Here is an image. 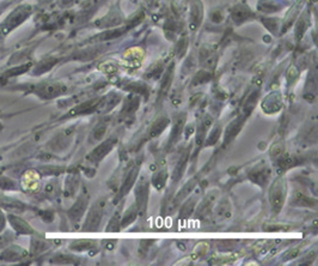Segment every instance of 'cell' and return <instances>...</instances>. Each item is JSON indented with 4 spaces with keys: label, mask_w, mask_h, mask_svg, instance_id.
Segmentation results:
<instances>
[{
    "label": "cell",
    "mask_w": 318,
    "mask_h": 266,
    "mask_svg": "<svg viewBox=\"0 0 318 266\" xmlns=\"http://www.w3.org/2000/svg\"><path fill=\"white\" fill-rule=\"evenodd\" d=\"M220 133H221L220 127H218V129L213 130L212 132H210L209 136H208V138H207V139L205 140V143H203V144H205L206 147H209V145H213L214 143H217L218 138L220 137Z\"/></svg>",
    "instance_id": "32"
},
{
    "label": "cell",
    "mask_w": 318,
    "mask_h": 266,
    "mask_svg": "<svg viewBox=\"0 0 318 266\" xmlns=\"http://www.w3.org/2000/svg\"><path fill=\"white\" fill-rule=\"evenodd\" d=\"M263 107L266 113H276L281 108V98H280L279 92H274V94L269 95L268 98L264 99Z\"/></svg>",
    "instance_id": "18"
},
{
    "label": "cell",
    "mask_w": 318,
    "mask_h": 266,
    "mask_svg": "<svg viewBox=\"0 0 318 266\" xmlns=\"http://www.w3.org/2000/svg\"><path fill=\"white\" fill-rule=\"evenodd\" d=\"M0 187L6 188V189H13V188H16V185H15V182H13L12 180H10V179L0 178Z\"/></svg>",
    "instance_id": "34"
},
{
    "label": "cell",
    "mask_w": 318,
    "mask_h": 266,
    "mask_svg": "<svg viewBox=\"0 0 318 266\" xmlns=\"http://www.w3.org/2000/svg\"><path fill=\"white\" fill-rule=\"evenodd\" d=\"M172 75H174V64H171L170 66H169V68H167V74H165L164 78H163V82H162V86H161V92H159V95H161V99H163L167 96L169 89H170V85H171V82H172Z\"/></svg>",
    "instance_id": "24"
},
{
    "label": "cell",
    "mask_w": 318,
    "mask_h": 266,
    "mask_svg": "<svg viewBox=\"0 0 318 266\" xmlns=\"http://www.w3.org/2000/svg\"><path fill=\"white\" fill-rule=\"evenodd\" d=\"M93 243L90 240H78L74 241L73 244L71 245V248L73 251H85V250H90L92 248Z\"/></svg>",
    "instance_id": "31"
},
{
    "label": "cell",
    "mask_w": 318,
    "mask_h": 266,
    "mask_svg": "<svg viewBox=\"0 0 318 266\" xmlns=\"http://www.w3.org/2000/svg\"><path fill=\"white\" fill-rule=\"evenodd\" d=\"M202 19V5L201 3L194 2L192 6V11H190V23H192V29L194 30L195 28L201 23Z\"/></svg>",
    "instance_id": "22"
},
{
    "label": "cell",
    "mask_w": 318,
    "mask_h": 266,
    "mask_svg": "<svg viewBox=\"0 0 318 266\" xmlns=\"http://www.w3.org/2000/svg\"><path fill=\"white\" fill-rule=\"evenodd\" d=\"M122 206H123V203L121 204L119 210L115 212V215L112 217V221H110L108 227H107V231H117L119 229H121L120 222H121V210H122Z\"/></svg>",
    "instance_id": "29"
},
{
    "label": "cell",
    "mask_w": 318,
    "mask_h": 266,
    "mask_svg": "<svg viewBox=\"0 0 318 266\" xmlns=\"http://www.w3.org/2000/svg\"><path fill=\"white\" fill-rule=\"evenodd\" d=\"M286 196H287V185L283 178L275 179L269 189V202L274 215H278L282 210L283 204H285Z\"/></svg>",
    "instance_id": "1"
},
{
    "label": "cell",
    "mask_w": 318,
    "mask_h": 266,
    "mask_svg": "<svg viewBox=\"0 0 318 266\" xmlns=\"http://www.w3.org/2000/svg\"><path fill=\"white\" fill-rule=\"evenodd\" d=\"M186 120H187L186 114H179V115L176 116L174 127H172L170 138H169V141H168V147H167L168 150L171 149V148L178 141L179 137H181V134L183 132V129H184Z\"/></svg>",
    "instance_id": "9"
},
{
    "label": "cell",
    "mask_w": 318,
    "mask_h": 266,
    "mask_svg": "<svg viewBox=\"0 0 318 266\" xmlns=\"http://www.w3.org/2000/svg\"><path fill=\"white\" fill-rule=\"evenodd\" d=\"M302 3L303 2H300V0H298V2L296 3L295 5H293V8L289 10V12L287 13V15H286V17H285V22H283V30H287V28L289 27V26H292V23L295 22V18L297 16H298V13L300 12V9H302Z\"/></svg>",
    "instance_id": "26"
},
{
    "label": "cell",
    "mask_w": 318,
    "mask_h": 266,
    "mask_svg": "<svg viewBox=\"0 0 318 266\" xmlns=\"http://www.w3.org/2000/svg\"><path fill=\"white\" fill-rule=\"evenodd\" d=\"M231 16H232L233 22L240 26V24L244 23L245 20L252 18V17H254V13H252L251 10L249 9L247 5L240 4V5H236L232 9V11H231Z\"/></svg>",
    "instance_id": "13"
},
{
    "label": "cell",
    "mask_w": 318,
    "mask_h": 266,
    "mask_svg": "<svg viewBox=\"0 0 318 266\" xmlns=\"http://www.w3.org/2000/svg\"><path fill=\"white\" fill-rule=\"evenodd\" d=\"M309 12H304L303 16L299 18V22H298V26H297V30H296V35L297 37H298V40L300 39V37L303 36L304 32L306 30L307 26H309Z\"/></svg>",
    "instance_id": "28"
},
{
    "label": "cell",
    "mask_w": 318,
    "mask_h": 266,
    "mask_svg": "<svg viewBox=\"0 0 318 266\" xmlns=\"http://www.w3.org/2000/svg\"><path fill=\"white\" fill-rule=\"evenodd\" d=\"M243 124H244V117L243 115H242V116H238L237 119H234L233 122L226 127L225 133H224V144H225V147L226 145H229L231 141L236 138L237 134L240 133V131L242 130Z\"/></svg>",
    "instance_id": "11"
},
{
    "label": "cell",
    "mask_w": 318,
    "mask_h": 266,
    "mask_svg": "<svg viewBox=\"0 0 318 266\" xmlns=\"http://www.w3.org/2000/svg\"><path fill=\"white\" fill-rule=\"evenodd\" d=\"M196 185H198V180L196 179H192V180H189L188 182H187V185L183 186V187L179 189V192L177 193V195L175 196L174 200H172V208H176V206H178L179 204H182L183 202H184L187 197H188L190 193L193 192V189H194L196 187Z\"/></svg>",
    "instance_id": "15"
},
{
    "label": "cell",
    "mask_w": 318,
    "mask_h": 266,
    "mask_svg": "<svg viewBox=\"0 0 318 266\" xmlns=\"http://www.w3.org/2000/svg\"><path fill=\"white\" fill-rule=\"evenodd\" d=\"M168 179V169L164 164L157 163V171L154 172L153 178H152V184L157 189H162L165 186Z\"/></svg>",
    "instance_id": "17"
},
{
    "label": "cell",
    "mask_w": 318,
    "mask_h": 266,
    "mask_svg": "<svg viewBox=\"0 0 318 266\" xmlns=\"http://www.w3.org/2000/svg\"><path fill=\"white\" fill-rule=\"evenodd\" d=\"M168 125H169L168 117H159V119H157L153 124H152L150 130H148L146 139H152V138L161 136V133L167 129Z\"/></svg>",
    "instance_id": "19"
},
{
    "label": "cell",
    "mask_w": 318,
    "mask_h": 266,
    "mask_svg": "<svg viewBox=\"0 0 318 266\" xmlns=\"http://www.w3.org/2000/svg\"><path fill=\"white\" fill-rule=\"evenodd\" d=\"M88 208V199L85 197H81L77 200V203L72 206V209L70 210V219L73 221V222H78L79 220L82 219V216L84 215L85 210Z\"/></svg>",
    "instance_id": "16"
},
{
    "label": "cell",
    "mask_w": 318,
    "mask_h": 266,
    "mask_svg": "<svg viewBox=\"0 0 318 266\" xmlns=\"http://www.w3.org/2000/svg\"><path fill=\"white\" fill-rule=\"evenodd\" d=\"M115 141H116L115 139L110 138V139L105 140L104 143H102L101 145H98V147L96 148V149L93 150L88 157H86V158H88V161L92 162V163H95V164L98 163V162H101L103 158L107 156V154L112 151V149L114 148V145H115Z\"/></svg>",
    "instance_id": "8"
},
{
    "label": "cell",
    "mask_w": 318,
    "mask_h": 266,
    "mask_svg": "<svg viewBox=\"0 0 318 266\" xmlns=\"http://www.w3.org/2000/svg\"><path fill=\"white\" fill-rule=\"evenodd\" d=\"M25 255L26 252L23 251V248L15 246L10 247L3 252V254L0 255V259H3V260H18V259H22Z\"/></svg>",
    "instance_id": "20"
},
{
    "label": "cell",
    "mask_w": 318,
    "mask_h": 266,
    "mask_svg": "<svg viewBox=\"0 0 318 266\" xmlns=\"http://www.w3.org/2000/svg\"><path fill=\"white\" fill-rule=\"evenodd\" d=\"M20 185L28 193H36L40 191V175L35 171H28L23 174Z\"/></svg>",
    "instance_id": "7"
},
{
    "label": "cell",
    "mask_w": 318,
    "mask_h": 266,
    "mask_svg": "<svg viewBox=\"0 0 318 266\" xmlns=\"http://www.w3.org/2000/svg\"><path fill=\"white\" fill-rule=\"evenodd\" d=\"M196 200H198V198L196 197H192V198H189L188 200H184V204L182 205L181 208V211H179V219H183V220H187L189 216H192L193 211H194L195 209V205H196Z\"/></svg>",
    "instance_id": "25"
},
{
    "label": "cell",
    "mask_w": 318,
    "mask_h": 266,
    "mask_svg": "<svg viewBox=\"0 0 318 266\" xmlns=\"http://www.w3.org/2000/svg\"><path fill=\"white\" fill-rule=\"evenodd\" d=\"M189 156H190V148H187V149L181 154L177 163L175 165L174 173H172V182H177L179 179L182 178L183 173L186 171L187 163H188L189 161Z\"/></svg>",
    "instance_id": "14"
},
{
    "label": "cell",
    "mask_w": 318,
    "mask_h": 266,
    "mask_svg": "<svg viewBox=\"0 0 318 266\" xmlns=\"http://www.w3.org/2000/svg\"><path fill=\"white\" fill-rule=\"evenodd\" d=\"M139 169H140V163H134L130 165V168L128 169V173H127L126 176H124L122 185H121L119 192H117V195L115 197V203L119 202L120 199H122L123 197L130 191V188L133 187V185L136 184L138 175H139Z\"/></svg>",
    "instance_id": "5"
},
{
    "label": "cell",
    "mask_w": 318,
    "mask_h": 266,
    "mask_svg": "<svg viewBox=\"0 0 318 266\" xmlns=\"http://www.w3.org/2000/svg\"><path fill=\"white\" fill-rule=\"evenodd\" d=\"M31 13V8L29 5H22L17 8L15 11L10 13L4 22L0 24V36H6L11 33L15 28L20 26Z\"/></svg>",
    "instance_id": "2"
},
{
    "label": "cell",
    "mask_w": 318,
    "mask_h": 266,
    "mask_svg": "<svg viewBox=\"0 0 318 266\" xmlns=\"http://www.w3.org/2000/svg\"><path fill=\"white\" fill-rule=\"evenodd\" d=\"M138 215H139V211H138V208H137L136 204H133V205L130 206L128 210H127L122 219H121L120 228H122V229H123V228L128 227L130 223H133L134 221L137 220Z\"/></svg>",
    "instance_id": "23"
},
{
    "label": "cell",
    "mask_w": 318,
    "mask_h": 266,
    "mask_svg": "<svg viewBox=\"0 0 318 266\" xmlns=\"http://www.w3.org/2000/svg\"><path fill=\"white\" fill-rule=\"evenodd\" d=\"M4 226H5V219H4V216H3V213L0 212V231H2V229H4Z\"/></svg>",
    "instance_id": "35"
},
{
    "label": "cell",
    "mask_w": 318,
    "mask_h": 266,
    "mask_svg": "<svg viewBox=\"0 0 318 266\" xmlns=\"http://www.w3.org/2000/svg\"><path fill=\"white\" fill-rule=\"evenodd\" d=\"M105 132H107V125H105V124H101V125H98L95 130H93V132H92L93 140L102 139L103 136H104V134H105Z\"/></svg>",
    "instance_id": "33"
},
{
    "label": "cell",
    "mask_w": 318,
    "mask_h": 266,
    "mask_svg": "<svg viewBox=\"0 0 318 266\" xmlns=\"http://www.w3.org/2000/svg\"><path fill=\"white\" fill-rule=\"evenodd\" d=\"M280 5L276 0H260L258 2V9H262L261 11L266 12H275L279 11Z\"/></svg>",
    "instance_id": "27"
},
{
    "label": "cell",
    "mask_w": 318,
    "mask_h": 266,
    "mask_svg": "<svg viewBox=\"0 0 318 266\" xmlns=\"http://www.w3.org/2000/svg\"><path fill=\"white\" fill-rule=\"evenodd\" d=\"M103 210H104V202L101 200V202L93 204L92 208L90 209L89 215L86 217V221L83 226V230L84 231H96L97 228L101 224L102 217H103Z\"/></svg>",
    "instance_id": "3"
},
{
    "label": "cell",
    "mask_w": 318,
    "mask_h": 266,
    "mask_svg": "<svg viewBox=\"0 0 318 266\" xmlns=\"http://www.w3.org/2000/svg\"><path fill=\"white\" fill-rule=\"evenodd\" d=\"M101 102H102L101 99L90 100V101L82 103V105L74 107L73 109L70 110V113H68V116L82 115V114H89V113L95 112V110L99 107V105H101Z\"/></svg>",
    "instance_id": "12"
},
{
    "label": "cell",
    "mask_w": 318,
    "mask_h": 266,
    "mask_svg": "<svg viewBox=\"0 0 318 266\" xmlns=\"http://www.w3.org/2000/svg\"><path fill=\"white\" fill-rule=\"evenodd\" d=\"M293 204L295 205H306V206H311V205H316V202L314 200H311L310 198H307L303 195V193H296L295 198H293Z\"/></svg>",
    "instance_id": "30"
},
{
    "label": "cell",
    "mask_w": 318,
    "mask_h": 266,
    "mask_svg": "<svg viewBox=\"0 0 318 266\" xmlns=\"http://www.w3.org/2000/svg\"><path fill=\"white\" fill-rule=\"evenodd\" d=\"M136 202L138 211L141 216H144L146 213L148 203V181L145 175L141 176L139 182L136 186Z\"/></svg>",
    "instance_id": "4"
},
{
    "label": "cell",
    "mask_w": 318,
    "mask_h": 266,
    "mask_svg": "<svg viewBox=\"0 0 318 266\" xmlns=\"http://www.w3.org/2000/svg\"><path fill=\"white\" fill-rule=\"evenodd\" d=\"M269 176H271V172L269 169L266 167L264 164H258L252 169L250 173V180L256 182V184L261 185L262 187H264L268 184Z\"/></svg>",
    "instance_id": "10"
},
{
    "label": "cell",
    "mask_w": 318,
    "mask_h": 266,
    "mask_svg": "<svg viewBox=\"0 0 318 266\" xmlns=\"http://www.w3.org/2000/svg\"><path fill=\"white\" fill-rule=\"evenodd\" d=\"M66 90V86L61 84V83H43V84L37 85L35 92L40 98L53 99L59 95H62Z\"/></svg>",
    "instance_id": "6"
},
{
    "label": "cell",
    "mask_w": 318,
    "mask_h": 266,
    "mask_svg": "<svg viewBox=\"0 0 318 266\" xmlns=\"http://www.w3.org/2000/svg\"><path fill=\"white\" fill-rule=\"evenodd\" d=\"M9 220H10V222H11V224H12L13 229L18 231V233H20V234H33L34 233L33 228H31L29 224L25 222V221L20 220L19 217L11 215V216L9 217Z\"/></svg>",
    "instance_id": "21"
}]
</instances>
